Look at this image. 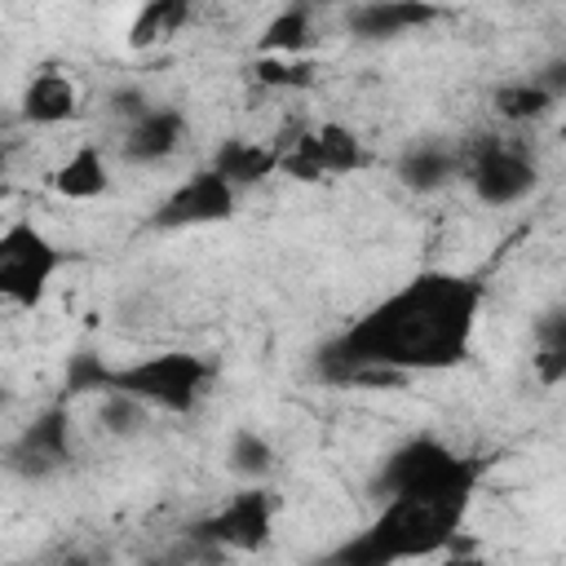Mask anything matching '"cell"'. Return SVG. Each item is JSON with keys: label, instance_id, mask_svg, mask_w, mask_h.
I'll list each match as a JSON object with an SVG mask.
<instances>
[{"label": "cell", "instance_id": "obj_5", "mask_svg": "<svg viewBox=\"0 0 566 566\" xmlns=\"http://www.w3.org/2000/svg\"><path fill=\"white\" fill-rule=\"evenodd\" d=\"M62 265H66V252L31 217H13L0 226V301L4 305H18V310L40 305Z\"/></svg>", "mask_w": 566, "mask_h": 566}, {"label": "cell", "instance_id": "obj_20", "mask_svg": "<svg viewBox=\"0 0 566 566\" xmlns=\"http://www.w3.org/2000/svg\"><path fill=\"white\" fill-rule=\"evenodd\" d=\"M491 106L509 124H531V119H544L557 106V88H548L544 80H513V84L495 88Z\"/></svg>", "mask_w": 566, "mask_h": 566}, {"label": "cell", "instance_id": "obj_9", "mask_svg": "<svg viewBox=\"0 0 566 566\" xmlns=\"http://www.w3.org/2000/svg\"><path fill=\"white\" fill-rule=\"evenodd\" d=\"M71 460H75V442H71V416L62 402L40 411L31 424H22L4 447V469L22 482H44L62 473Z\"/></svg>", "mask_w": 566, "mask_h": 566}, {"label": "cell", "instance_id": "obj_21", "mask_svg": "<svg viewBox=\"0 0 566 566\" xmlns=\"http://www.w3.org/2000/svg\"><path fill=\"white\" fill-rule=\"evenodd\" d=\"M531 363H535V371H539L544 385H557V380L566 376V318H562V310H553V314L539 323Z\"/></svg>", "mask_w": 566, "mask_h": 566}, {"label": "cell", "instance_id": "obj_27", "mask_svg": "<svg viewBox=\"0 0 566 566\" xmlns=\"http://www.w3.org/2000/svg\"><path fill=\"white\" fill-rule=\"evenodd\" d=\"M57 566H88L84 557H66V562H57Z\"/></svg>", "mask_w": 566, "mask_h": 566}, {"label": "cell", "instance_id": "obj_24", "mask_svg": "<svg viewBox=\"0 0 566 566\" xmlns=\"http://www.w3.org/2000/svg\"><path fill=\"white\" fill-rule=\"evenodd\" d=\"M106 380H111V367L93 354H80L66 371V389L71 394H106Z\"/></svg>", "mask_w": 566, "mask_h": 566}, {"label": "cell", "instance_id": "obj_8", "mask_svg": "<svg viewBox=\"0 0 566 566\" xmlns=\"http://www.w3.org/2000/svg\"><path fill=\"white\" fill-rule=\"evenodd\" d=\"M274 517L279 500L265 486H239L195 526V539L226 553H261L274 539Z\"/></svg>", "mask_w": 566, "mask_h": 566}, {"label": "cell", "instance_id": "obj_25", "mask_svg": "<svg viewBox=\"0 0 566 566\" xmlns=\"http://www.w3.org/2000/svg\"><path fill=\"white\" fill-rule=\"evenodd\" d=\"M433 557H438L433 566H495L486 553H478L473 544H455V539H451L442 553H433Z\"/></svg>", "mask_w": 566, "mask_h": 566}, {"label": "cell", "instance_id": "obj_18", "mask_svg": "<svg viewBox=\"0 0 566 566\" xmlns=\"http://www.w3.org/2000/svg\"><path fill=\"white\" fill-rule=\"evenodd\" d=\"M310 44H314V9L287 4L265 22L256 40V57H305Z\"/></svg>", "mask_w": 566, "mask_h": 566}, {"label": "cell", "instance_id": "obj_7", "mask_svg": "<svg viewBox=\"0 0 566 566\" xmlns=\"http://www.w3.org/2000/svg\"><path fill=\"white\" fill-rule=\"evenodd\" d=\"M460 177L469 181L478 203L513 208L535 190L539 168L517 137H478L473 146L460 150Z\"/></svg>", "mask_w": 566, "mask_h": 566}, {"label": "cell", "instance_id": "obj_19", "mask_svg": "<svg viewBox=\"0 0 566 566\" xmlns=\"http://www.w3.org/2000/svg\"><path fill=\"white\" fill-rule=\"evenodd\" d=\"M274 447H270V438L261 433V429H248V424H239L234 433H230V442H226V469L243 482V486H261V478H270L274 473Z\"/></svg>", "mask_w": 566, "mask_h": 566}, {"label": "cell", "instance_id": "obj_11", "mask_svg": "<svg viewBox=\"0 0 566 566\" xmlns=\"http://www.w3.org/2000/svg\"><path fill=\"white\" fill-rule=\"evenodd\" d=\"M80 106H84V93L75 75H66L62 66L35 71L18 93V119L31 128H62L80 115Z\"/></svg>", "mask_w": 566, "mask_h": 566}, {"label": "cell", "instance_id": "obj_22", "mask_svg": "<svg viewBox=\"0 0 566 566\" xmlns=\"http://www.w3.org/2000/svg\"><path fill=\"white\" fill-rule=\"evenodd\" d=\"M97 420H102V429H106L111 438H137V433L146 429L150 411H146L137 398L106 389V394H102V407H97Z\"/></svg>", "mask_w": 566, "mask_h": 566}, {"label": "cell", "instance_id": "obj_6", "mask_svg": "<svg viewBox=\"0 0 566 566\" xmlns=\"http://www.w3.org/2000/svg\"><path fill=\"white\" fill-rule=\"evenodd\" d=\"M274 150H279V172L292 181H323V177H349V172L371 168L367 142L340 119L296 128L279 137Z\"/></svg>", "mask_w": 566, "mask_h": 566}, {"label": "cell", "instance_id": "obj_13", "mask_svg": "<svg viewBox=\"0 0 566 566\" xmlns=\"http://www.w3.org/2000/svg\"><path fill=\"white\" fill-rule=\"evenodd\" d=\"M49 186H53V195L66 199V203H93V199H102V195L111 190V164H106L102 146H97V142L71 146V150L62 155V164L53 168Z\"/></svg>", "mask_w": 566, "mask_h": 566}, {"label": "cell", "instance_id": "obj_16", "mask_svg": "<svg viewBox=\"0 0 566 566\" xmlns=\"http://www.w3.org/2000/svg\"><path fill=\"white\" fill-rule=\"evenodd\" d=\"M394 172H398V181L407 190L433 195V190H442V186H451L460 177V150H451L442 142H420V146H411V150L398 155V168Z\"/></svg>", "mask_w": 566, "mask_h": 566}, {"label": "cell", "instance_id": "obj_23", "mask_svg": "<svg viewBox=\"0 0 566 566\" xmlns=\"http://www.w3.org/2000/svg\"><path fill=\"white\" fill-rule=\"evenodd\" d=\"M252 75L265 88H305V84H314V66L305 57H256Z\"/></svg>", "mask_w": 566, "mask_h": 566}, {"label": "cell", "instance_id": "obj_15", "mask_svg": "<svg viewBox=\"0 0 566 566\" xmlns=\"http://www.w3.org/2000/svg\"><path fill=\"white\" fill-rule=\"evenodd\" d=\"M442 9L438 4H411V0H371V4H354L345 13V27L358 40H389V35H407L416 27H429Z\"/></svg>", "mask_w": 566, "mask_h": 566}, {"label": "cell", "instance_id": "obj_17", "mask_svg": "<svg viewBox=\"0 0 566 566\" xmlns=\"http://www.w3.org/2000/svg\"><path fill=\"white\" fill-rule=\"evenodd\" d=\"M190 13L195 9L186 0H146L128 22V49H137V53L164 49L168 40H177L190 27Z\"/></svg>", "mask_w": 566, "mask_h": 566}, {"label": "cell", "instance_id": "obj_10", "mask_svg": "<svg viewBox=\"0 0 566 566\" xmlns=\"http://www.w3.org/2000/svg\"><path fill=\"white\" fill-rule=\"evenodd\" d=\"M234 203H239V190H230L208 164L195 168L190 177H181L155 208L150 226L159 230H195V226H221L234 217Z\"/></svg>", "mask_w": 566, "mask_h": 566}, {"label": "cell", "instance_id": "obj_14", "mask_svg": "<svg viewBox=\"0 0 566 566\" xmlns=\"http://www.w3.org/2000/svg\"><path fill=\"white\" fill-rule=\"evenodd\" d=\"M208 168L230 186V190H248V186H261L265 177L279 172V150L274 142H256V137H226Z\"/></svg>", "mask_w": 566, "mask_h": 566}, {"label": "cell", "instance_id": "obj_2", "mask_svg": "<svg viewBox=\"0 0 566 566\" xmlns=\"http://www.w3.org/2000/svg\"><path fill=\"white\" fill-rule=\"evenodd\" d=\"M469 509V495H389L367 531L345 539L327 566H398L442 553L460 517Z\"/></svg>", "mask_w": 566, "mask_h": 566}, {"label": "cell", "instance_id": "obj_4", "mask_svg": "<svg viewBox=\"0 0 566 566\" xmlns=\"http://www.w3.org/2000/svg\"><path fill=\"white\" fill-rule=\"evenodd\" d=\"M473 486H478L473 460H464L460 451H451L442 438H429V433L398 442L376 473L380 500H389V495H473Z\"/></svg>", "mask_w": 566, "mask_h": 566}, {"label": "cell", "instance_id": "obj_3", "mask_svg": "<svg viewBox=\"0 0 566 566\" xmlns=\"http://www.w3.org/2000/svg\"><path fill=\"white\" fill-rule=\"evenodd\" d=\"M217 380V367L195 349H155L146 358H133L128 367H111L106 389L137 398L146 411L190 416Z\"/></svg>", "mask_w": 566, "mask_h": 566}, {"label": "cell", "instance_id": "obj_1", "mask_svg": "<svg viewBox=\"0 0 566 566\" xmlns=\"http://www.w3.org/2000/svg\"><path fill=\"white\" fill-rule=\"evenodd\" d=\"M482 314V283L451 270H424L358 314L323 345V371L336 380H398L464 363Z\"/></svg>", "mask_w": 566, "mask_h": 566}, {"label": "cell", "instance_id": "obj_26", "mask_svg": "<svg viewBox=\"0 0 566 566\" xmlns=\"http://www.w3.org/2000/svg\"><path fill=\"white\" fill-rule=\"evenodd\" d=\"M142 566H186V562L181 557H146Z\"/></svg>", "mask_w": 566, "mask_h": 566}, {"label": "cell", "instance_id": "obj_12", "mask_svg": "<svg viewBox=\"0 0 566 566\" xmlns=\"http://www.w3.org/2000/svg\"><path fill=\"white\" fill-rule=\"evenodd\" d=\"M186 133H190V124L177 106H146L137 119L124 124L119 155L128 164H164L186 146Z\"/></svg>", "mask_w": 566, "mask_h": 566}]
</instances>
